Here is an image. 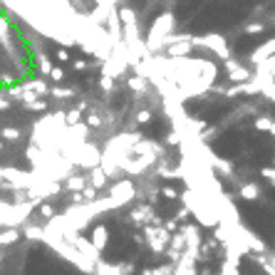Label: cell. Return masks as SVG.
<instances>
[{
	"label": "cell",
	"instance_id": "6da1fadb",
	"mask_svg": "<svg viewBox=\"0 0 275 275\" xmlns=\"http://www.w3.org/2000/svg\"><path fill=\"white\" fill-rule=\"evenodd\" d=\"M174 25H176V20H174V15L171 13H161L156 20L152 23V28L146 32V52H159V50H164V40L174 32Z\"/></svg>",
	"mask_w": 275,
	"mask_h": 275
},
{
	"label": "cell",
	"instance_id": "7a4b0ae2",
	"mask_svg": "<svg viewBox=\"0 0 275 275\" xmlns=\"http://www.w3.org/2000/svg\"><path fill=\"white\" fill-rule=\"evenodd\" d=\"M107 196L114 201V206L122 208L124 204H132V201L137 198V186H134V181H129V179L114 181L109 186V193H107Z\"/></svg>",
	"mask_w": 275,
	"mask_h": 275
},
{
	"label": "cell",
	"instance_id": "3957f363",
	"mask_svg": "<svg viewBox=\"0 0 275 275\" xmlns=\"http://www.w3.org/2000/svg\"><path fill=\"white\" fill-rule=\"evenodd\" d=\"M193 45H198V47H206L211 50L216 57L221 60H228L231 57V50H228V42L223 35H204V38H191Z\"/></svg>",
	"mask_w": 275,
	"mask_h": 275
},
{
	"label": "cell",
	"instance_id": "277c9868",
	"mask_svg": "<svg viewBox=\"0 0 275 275\" xmlns=\"http://www.w3.org/2000/svg\"><path fill=\"white\" fill-rule=\"evenodd\" d=\"M0 171H3V181L10 186V189H30L32 186V181H35V174H25V171H17V169H5V166H0Z\"/></svg>",
	"mask_w": 275,
	"mask_h": 275
},
{
	"label": "cell",
	"instance_id": "5b68a950",
	"mask_svg": "<svg viewBox=\"0 0 275 275\" xmlns=\"http://www.w3.org/2000/svg\"><path fill=\"white\" fill-rule=\"evenodd\" d=\"M146 233V243H149V248L152 250H156V253H164L166 246H169V231H164V228H146L144 231Z\"/></svg>",
	"mask_w": 275,
	"mask_h": 275
},
{
	"label": "cell",
	"instance_id": "8992f818",
	"mask_svg": "<svg viewBox=\"0 0 275 275\" xmlns=\"http://www.w3.org/2000/svg\"><path fill=\"white\" fill-rule=\"evenodd\" d=\"M191 47H193V42H191V35H181L176 42H171V45H166V57H186L189 52H191Z\"/></svg>",
	"mask_w": 275,
	"mask_h": 275
},
{
	"label": "cell",
	"instance_id": "52a82bcc",
	"mask_svg": "<svg viewBox=\"0 0 275 275\" xmlns=\"http://www.w3.org/2000/svg\"><path fill=\"white\" fill-rule=\"evenodd\" d=\"M270 55H275V38L265 40L261 47H255V50L250 52V62H253V65H261L263 60H268Z\"/></svg>",
	"mask_w": 275,
	"mask_h": 275
},
{
	"label": "cell",
	"instance_id": "ba28073f",
	"mask_svg": "<svg viewBox=\"0 0 275 275\" xmlns=\"http://www.w3.org/2000/svg\"><path fill=\"white\" fill-rule=\"evenodd\" d=\"M89 241H92V246L102 253L104 248L109 246V231H107V226H95V231H92V238H89Z\"/></svg>",
	"mask_w": 275,
	"mask_h": 275
},
{
	"label": "cell",
	"instance_id": "9c48e42d",
	"mask_svg": "<svg viewBox=\"0 0 275 275\" xmlns=\"http://www.w3.org/2000/svg\"><path fill=\"white\" fill-rule=\"evenodd\" d=\"M87 184L95 186L97 191H99V189H104V186L109 184V176H107L99 166H92V169H89V179H87Z\"/></svg>",
	"mask_w": 275,
	"mask_h": 275
},
{
	"label": "cell",
	"instance_id": "30bf717a",
	"mask_svg": "<svg viewBox=\"0 0 275 275\" xmlns=\"http://www.w3.org/2000/svg\"><path fill=\"white\" fill-rule=\"evenodd\" d=\"M238 193H241L243 201H258V198H261V186H258L255 181H248V184H243V186L238 189Z\"/></svg>",
	"mask_w": 275,
	"mask_h": 275
},
{
	"label": "cell",
	"instance_id": "8fae6325",
	"mask_svg": "<svg viewBox=\"0 0 275 275\" xmlns=\"http://www.w3.org/2000/svg\"><path fill=\"white\" fill-rule=\"evenodd\" d=\"M84 186H87V179L80 176V174H67V176H65V189H67L69 193L82 191Z\"/></svg>",
	"mask_w": 275,
	"mask_h": 275
},
{
	"label": "cell",
	"instance_id": "7c38bea8",
	"mask_svg": "<svg viewBox=\"0 0 275 275\" xmlns=\"http://www.w3.org/2000/svg\"><path fill=\"white\" fill-rule=\"evenodd\" d=\"M250 77H253L250 69H246L243 65H235L233 69H228V80H231V82H246Z\"/></svg>",
	"mask_w": 275,
	"mask_h": 275
},
{
	"label": "cell",
	"instance_id": "4fadbf2b",
	"mask_svg": "<svg viewBox=\"0 0 275 275\" xmlns=\"http://www.w3.org/2000/svg\"><path fill=\"white\" fill-rule=\"evenodd\" d=\"M20 231L17 228H8V231H0V246L5 248V246H13V243H17L20 241Z\"/></svg>",
	"mask_w": 275,
	"mask_h": 275
},
{
	"label": "cell",
	"instance_id": "5bb4252c",
	"mask_svg": "<svg viewBox=\"0 0 275 275\" xmlns=\"http://www.w3.org/2000/svg\"><path fill=\"white\" fill-rule=\"evenodd\" d=\"M95 275H122V273H119V265H112V263L97 261L95 263Z\"/></svg>",
	"mask_w": 275,
	"mask_h": 275
},
{
	"label": "cell",
	"instance_id": "9a60e30c",
	"mask_svg": "<svg viewBox=\"0 0 275 275\" xmlns=\"http://www.w3.org/2000/svg\"><path fill=\"white\" fill-rule=\"evenodd\" d=\"M23 87H28L30 92H35L38 97L50 95V87H47V82H42V80H30V82H25Z\"/></svg>",
	"mask_w": 275,
	"mask_h": 275
},
{
	"label": "cell",
	"instance_id": "2e32d148",
	"mask_svg": "<svg viewBox=\"0 0 275 275\" xmlns=\"http://www.w3.org/2000/svg\"><path fill=\"white\" fill-rule=\"evenodd\" d=\"M126 84H129V89H134V92H144V89H146V80L139 77V75H132Z\"/></svg>",
	"mask_w": 275,
	"mask_h": 275
},
{
	"label": "cell",
	"instance_id": "e0dca14e",
	"mask_svg": "<svg viewBox=\"0 0 275 275\" xmlns=\"http://www.w3.org/2000/svg\"><path fill=\"white\" fill-rule=\"evenodd\" d=\"M50 95L57 97V99H67V97L75 95V89H69V87H60V84H57V87H52V89H50Z\"/></svg>",
	"mask_w": 275,
	"mask_h": 275
},
{
	"label": "cell",
	"instance_id": "ac0fdd59",
	"mask_svg": "<svg viewBox=\"0 0 275 275\" xmlns=\"http://www.w3.org/2000/svg\"><path fill=\"white\" fill-rule=\"evenodd\" d=\"M0 137L5 139V141H17V139H20V132H17V129H13V126H3Z\"/></svg>",
	"mask_w": 275,
	"mask_h": 275
},
{
	"label": "cell",
	"instance_id": "d6986e66",
	"mask_svg": "<svg viewBox=\"0 0 275 275\" xmlns=\"http://www.w3.org/2000/svg\"><path fill=\"white\" fill-rule=\"evenodd\" d=\"M25 238H28V241H40L42 228H38V226H28V228H25Z\"/></svg>",
	"mask_w": 275,
	"mask_h": 275
},
{
	"label": "cell",
	"instance_id": "ffe728a7",
	"mask_svg": "<svg viewBox=\"0 0 275 275\" xmlns=\"http://www.w3.org/2000/svg\"><path fill=\"white\" fill-rule=\"evenodd\" d=\"M255 129H261V132H270V126H273V119H268V117H261V119H255L253 122Z\"/></svg>",
	"mask_w": 275,
	"mask_h": 275
},
{
	"label": "cell",
	"instance_id": "44dd1931",
	"mask_svg": "<svg viewBox=\"0 0 275 275\" xmlns=\"http://www.w3.org/2000/svg\"><path fill=\"white\" fill-rule=\"evenodd\" d=\"M221 275H238V263L226 261L223 263V268H221Z\"/></svg>",
	"mask_w": 275,
	"mask_h": 275
},
{
	"label": "cell",
	"instance_id": "7402d4cb",
	"mask_svg": "<svg viewBox=\"0 0 275 275\" xmlns=\"http://www.w3.org/2000/svg\"><path fill=\"white\" fill-rule=\"evenodd\" d=\"M99 87H102L104 92H112V89H114V77H109V75H102V77H99Z\"/></svg>",
	"mask_w": 275,
	"mask_h": 275
},
{
	"label": "cell",
	"instance_id": "603a6c76",
	"mask_svg": "<svg viewBox=\"0 0 275 275\" xmlns=\"http://www.w3.org/2000/svg\"><path fill=\"white\" fill-rule=\"evenodd\" d=\"M25 109L30 112H45L47 109V102H40V99H35V102H28V104H23Z\"/></svg>",
	"mask_w": 275,
	"mask_h": 275
},
{
	"label": "cell",
	"instance_id": "cb8c5ba5",
	"mask_svg": "<svg viewBox=\"0 0 275 275\" xmlns=\"http://www.w3.org/2000/svg\"><path fill=\"white\" fill-rule=\"evenodd\" d=\"M261 176L268 181V184H273L275 186V166H265V169H261Z\"/></svg>",
	"mask_w": 275,
	"mask_h": 275
},
{
	"label": "cell",
	"instance_id": "d4e9b609",
	"mask_svg": "<svg viewBox=\"0 0 275 275\" xmlns=\"http://www.w3.org/2000/svg\"><path fill=\"white\" fill-rule=\"evenodd\" d=\"M265 30V23H250V25H246L243 28V32H248V35H255V32H263Z\"/></svg>",
	"mask_w": 275,
	"mask_h": 275
},
{
	"label": "cell",
	"instance_id": "484cf974",
	"mask_svg": "<svg viewBox=\"0 0 275 275\" xmlns=\"http://www.w3.org/2000/svg\"><path fill=\"white\" fill-rule=\"evenodd\" d=\"M38 208H40L42 218H52V216H55V208L50 206V204H38Z\"/></svg>",
	"mask_w": 275,
	"mask_h": 275
},
{
	"label": "cell",
	"instance_id": "4316f807",
	"mask_svg": "<svg viewBox=\"0 0 275 275\" xmlns=\"http://www.w3.org/2000/svg\"><path fill=\"white\" fill-rule=\"evenodd\" d=\"M50 77H52V82H62V80H65V69L62 67H50Z\"/></svg>",
	"mask_w": 275,
	"mask_h": 275
},
{
	"label": "cell",
	"instance_id": "83f0119b",
	"mask_svg": "<svg viewBox=\"0 0 275 275\" xmlns=\"http://www.w3.org/2000/svg\"><path fill=\"white\" fill-rule=\"evenodd\" d=\"M80 117H82V112L72 109V112H67V114H65V122H67V124H77V122H80Z\"/></svg>",
	"mask_w": 275,
	"mask_h": 275
},
{
	"label": "cell",
	"instance_id": "f1b7e54d",
	"mask_svg": "<svg viewBox=\"0 0 275 275\" xmlns=\"http://www.w3.org/2000/svg\"><path fill=\"white\" fill-rule=\"evenodd\" d=\"M149 122H152V112H149V109H141L137 114V124H149Z\"/></svg>",
	"mask_w": 275,
	"mask_h": 275
},
{
	"label": "cell",
	"instance_id": "f546056e",
	"mask_svg": "<svg viewBox=\"0 0 275 275\" xmlns=\"http://www.w3.org/2000/svg\"><path fill=\"white\" fill-rule=\"evenodd\" d=\"M57 60H60V62H69L67 47H60V50H57Z\"/></svg>",
	"mask_w": 275,
	"mask_h": 275
},
{
	"label": "cell",
	"instance_id": "4dcf8cb0",
	"mask_svg": "<svg viewBox=\"0 0 275 275\" xmlns=\"http://www.w3.org/2000/svg\"><path fill=\"white\" fill-rule=\"evenodd\" d=\"M161 196H166V198H179V193L174 191L171 186H164V189H161Z\"/></svg>",
	"mask_w": 275,
	"mask_h": 275
},
{
	"label": "cell",
	"instance_id": "1f68e13d",
	"mask_svg": "<svg viewBox=\"0 0 275 275\" xmlns=\"http://www.w3.org/2000/svg\"><path fill=\"white\" fill-rule=\"evenodd\" d=\"M87 126H89V129H97V126H102V122H99V117H95V114H92V117L87 119Z\"/></svg>",
	"mask_w": 275,
	"mask_h": 275
},
{
	"label": "cell",
	"instance_id": "d6a6232c",
	"mask_svg": "<svg viewBox=\"0 0 275 275\" xmlns=\"http://www.w3.org/2000/svg\"><path fill=\"white\" fill-rule=\"evenodd\" d=\"M69 62H72V67H75V69H87V67H89L84 60H69Z\"/></svg>",
	"mask_w": 275,
	"mask_h": 275
},
{
	"label": "cell",
	"instance_id": "836d02e7",
	"mask_svg": "<svg viewBox=\"0 0 275 275\" xmlns=\"http://www.w3.org/2000/svg\"><path fill=\"white\" fill-rule=\"evenodd\" d=\"M97 5H114V3H112V0H95Z\"/></svg>",
	"mask_w": 275,
	"mask_h": 275
},
{
	"label": "cell",
	"instance_id": "e575fe53",
	"mask_svg": "<svg viewBox=\"0 0 275 275\" xmlns=\"http://www.w3.org/2000/svg\"><path fill=\"white\" fill-rule=\"evenodd\" d=\"M8 107H10V102H3V99H0V109H8Z\"/></svg>",
	"mask_w": 275,
	"mask_h": 275
},
{
	"label": "cell",
	"instance_id": "d590c367",
	"mask_svg": "<svg viewBox=\"0 0 275 275\" xmlns=\"http://www.w3.org/2000/svg\"><path fill=\"white\" fill-rule=\"evenodd\" d=\"M270 265H273V270H275V258H273V261H270Z\"/></svg>",
	"mask_w": 275,
	"mask_h": 275
},
{
	"label": "cell",
	"instance_id": "8d00e7d4",
	"mask_svg": "<svg viewBox=\"0 0 275 275\" xmlns=\"http://www.w3.org/2000/svg\"><path fill=\"white\" fill-rule=\"evenodd\" d=\"M0 184H3V171H0Z\"/></svg>",
	"mask_w": 275,
	"mask_h": 275
},
{
	"label": "cell",
	"instance_id": "74e56055",
	"mask_svg": "<svg viewBox=\"0 0 275 275\" xmlns=\"http://www.w3.org/2000/svg\"><path fill=\"white\" fill-rule=\"evenodd\" d=\"M0 149H3V141H0Z\"/></svg>",
	"mask_w": 275,
	"mask_h": 275
}]
</instances>
